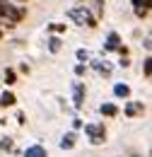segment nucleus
<instances>
[{
    "instance_id": "obj_12",
    "label": "nucleus",
    "mask_w": 152,
    "mask_h": 157,
    "mask_svg": "<svg viewBox=\"0 0 152 157\" xmlns=\"http://www.w3.org/2000/svg\"><path fill=\"white\" fill-rule=\"evenodd\" d=\"M46 46H48V53H58V51H60V46H63V41H60V36H58V34H51Z\"/></svg>"
},
{
    "instance_id": "obj_10",
    "label": "nucleus",
    "mask_w": 152,
    "mask_h": 157,
    "mask_svg": "<svg viewBox=\"0 0 152 157\" xmlns=\"http://www.w3.org/2000/svg\"><path fill=\"white\" fill-rule=\"evenodd\" d=\"M24 157H48V150L44 145H29L24 150Z\"/></svg>"
},
{
    "instance_id": "obj_1",
    "label": "nucleus",
    "mask_w": 152,
    "mask_h": 157,
    "mask_svg": "<svg viewBox=\"0 0 152 157\" xmlns=\"http://www.w3.org/2000/svg\"><path fill=\"white\" fill-rule=\"evenodd\" d=\"M85 136L89 138V145H104L106 143V126H104V121L85 123Z\"/></svg>"
},
{
    "instance_id": "obj_20",
    "label": "nucleus",
    "mask_w": 152,
    "mask_h": 157,
    "mask_svg": "<svg viewBox=\"0 0 152 157\" xmlns=\"http://www.w3.org/2000/svg\"><path fill=\"white\" fill-rule=\"evenodd\" d=\"M0 150H12V140H0Z\"/></svg>"
},
{
    "instance_id": "obj_19",
    "label": "nucleus",
    "mask_w": 152,
    "mask_h": 157,
    "mask_svg": "<svg viewBox=\"0 0 152 157\" xmlns=\"http://www.w3.org/2000/svg\"><path fill=\"white\" fill-rule=\"evenodd\" d=\"M85 73H87V65H82V63H77V65H75V75H77V78H82Z\"/></svg>"
},
{
    "instance_id": "obj_9",
    "label": "nucleus",
    "mask_w": 152,
    "mask_h": 157,
    "mask_svg": "<svg viewBox=\"0 0 152 157\" xmlns=\"http://www.w3.org/2000/svg\"><path fill=\"white\" fill-rule=\"evenodd\" d=\"M114 97L116 99H131V87L126 82H116L114 85Z\"/></svg>"
},
{
    "instance_id": "obj_8",
    "label": "nucleus",
    "mask_w": 152,
    "mask_h": 157,
    "mask_svg": "<svg viewBox=\"0 0 152 157\" xmlns=\"http://www.w3.org/2000/svg\"><path fill=\"white\" fill-rule=\"evenodd\" d=\"M99 114H101V116H106V118H116L118 114H121V109L116 106L114 101H104V104L99 106Z\"/></svg>"
},
{
    "instance_id": "obj_17",
    "label": "nucleus",
    "mask_w": 152,
    "mask_h": 157,
    "mask_svg": "<svg viewBox=\"0 0 152 157\" xmlns=\"http://www.w3.org/2000/svg\"><path fill=\"white\" fill-rule=\"evenodd\" d=\"M48 32H51V34H65V24L51 22V24H48Z\"/></svg>"
},
{
    "instance_id": "obj_11",
    "label": "nucleus",
    "mask_w": 152,
    "mask_h": 157,
    "mask_svg": "<svg viewBox=\"0 0 152 157\" xmlns=\"http://www.w3.org/2000/svg\"><path fill=\"white\" fill-rule=\"evenodd\" d=\"M15 104H17V97H15V92L5 90V92L0 94V106H15Z\"/></svg>"
},
{
    "instance_id": "obj_18",
    "label": "nucleus",
    "mask_w": 152,
    "mask_h": 157,
    "mask_svg": "<svg viewBox=\"0 0 152 157\" xmlns=\"http://www.w3.org/2000/svg\"><path fill=\"white\" fill-rule=\"evenodd\" d=\"M142 70H145V78L152 75V58L150 56H145V60H142Z\"/></svg>"
},
{
    "instance_id": "obj_6",
    "label": "nucleus",
    "mask_w": 152,
    "mask_h": 157,
    "mask_svg": "<svg viewBox=\"0 0 152 157\" xmlns=\"http://www.w3.org/2000/svg\"><path fill=\"white\" fill-rule=\"evenodd\" d=\"M75 143H77V133H75V131H68L65 136L58 140V147H60V150H73Z\"/></svg>"
},
{
    "instance_id": "obj_21",
    "label": "nucleus",
    "mask_w": 152,
    "mask_h": 157,
    "mask_svg": "<svg viewBox=\"0 0 152 157\" xmlns=\"http://www.w3.org/2000/svg\"><path fill=\"white\" fill-rule=\"evenodd\" d=\"M147 15H150V10H135V17H138V20H145Z\"/></svg>"
},
{
    "instance_id": "obj_2",
    "label": "nucleus",
    "mask_w": 152,
    "mask_h": 157,
    "mask_svg": "<svg viewBox=\"0 0 152 157\" xmlns=\"http://www.w3.org/2000/svg\"><path fill=\"white\" fill-rule=\"evenodd\" d=\"M22 17H24V10H22V7H15V5L7 2V0H0V20L19 22Z\"/></svg>"
},
{
    "instance_id": "obj_23",
    "label": "nucleus",
    "mask_w": 152,
    "mask_h": 157,
    "mask_svg": "<svg viewBox=\"0 0 152 157\" xmlns=\"http://www.w3.org/2000/svg\"><path fill=\"white\" fill-rule=\"evenodd\" d=\"M77 2H85V0H77Z\"/></svg>"
},
{
    "instance_id": "obj_14",
    "label": "nucleus",
    "mask_w": 152,
    "mask_h": 157,
    "mask_svg": "<svg viewBox=\"0 0 152 157\" xmlns=\"http://www.w3.org/2000/svg\"><path fill=\"white\" fill-rule=\"evenodd\" d=\"M15 82H17V73H15L12 68H5V85H7V87H12Z\"/></svg>"
},
{
    "instance_id": "obj_3",
    "label": "nucleus",
    "mask_w": 152,
    "mask_h": 157,
    "mask_svg": "<svg viewBox=\"0 0 152 157\" xmlns=\"http://www.w3.org/2000/svg\"><path fill=\"white\" fill-rule=\"evenodd\" d=\"M68 17H70V20H75L77 24H87V27H92V29L97 27V17L87 10V7H75V10H70V12H68Z\"/></svg>"
},
{
    "instance_id": "obj_4",
    "label": "nucleus",
    "mask_w": 152,
    "mask_h": 157,
    "mask_svg": "<svg viewBox=\"0 0 152 157\" xmlns=\"http://www.w3.org/2000/svg\"><path fill=\"white\" fill-rule=\"evenodd\" d=\"M85 94H87V90H85V82H73V106L75 109H82V104H85Z\"/></svg>"
},
{
    "instance_id": "obj_13",
    "label": "nucleus",
    "mask_w": 152,
    "mask_h": 157,
    "mask_svg": "<svg viewBox=\"0 0 152 157\" xmlns=\"http://www.w3.org/2000/svg\"><path fill=\"white\" fill-rule=\"evenodd\" d=\"M89 63H92V68L99 70L101 75H111V65H109V63H101V60H89Z\"/></svg>"
},
{
    "instance_id": "obj_15",
    "label": "nucleus",
    "mask_w": 152,
    "mask_h": 157,
    "mask_svg": "<svg viewBox=\"0 0 152 157\" xmlns=\"http://www.w3.org/2000/svg\"><path fill=\"white\" fill-rule=\"evenodd\" d=\"M77 60H80V63H82V65H87V63H89V60H92V56H89V51H87V48H77Z\"/></svg>"
},
{
    "instance_id": "obj_22",
    "label": "nucleus",
    "mask_w": 152,
    "mask_h": 157,
    "mask_svg": "<svg viewBox=\"0 0 152 157\" xmlns=\"http://www.w3.org/2000/svg\"><path fill=\"white\" fill-rule=\"evenodd\" d=\"M73 128H75V131H77V128H82V121H80V118H75V121H73Z\"/></svg>"
},
{
    "instance_id": "obj_24",
    "label": "nucleus",
    "mask_w": 152,
    "mask_h": 157,
    "mask_svg": "<svg viewBox=\"0 0 152 157\" xmlns=\"http://www.w3.org/2000/svg\"><path fill=\"white\" fill-rule=\"evenodd\" d=\"M0 36H2V32H0Z\"/></svg>"
},
{
    "instance_id": "obj_7",
    "label": "nucleus",
    "mask_w": 152,
    "mask_h": 157,
    "mask_svg": "<svg viewBox=\"0 0 152 157\" xmlns=\"http://www.w3.org/2000/svg\"><path fill=\"white\" fill-rule=\"evenodd\" d=\"M121 44H123V41H121V34H118V32H109V34H106V41H104V51H116Z\"/></svg>"
},
{
    "instance_id": "obj_5",
    "label": "nucleus",
    "mask_w": 152,
    "mask_h": 157,
    "mask_svg": "<svg viewBox=\"0 0 152 157\" xmlns=\"http://www.w3.org/2000/svg\"><path fill=\"white\" fill-rule=\"evenodd\" d=\"M123 114H126L128 118L142 116V114H145V104H142V101H131V99H128V101H126V106H123Z\"/></svg>"
},
{
    "instance_id": "obj_16",
    "label": "nucleus",
    "mask_w": 152,
    "mask_h": 157,
    "mask_svg": "<svg viewBox=\"0 0 152 157\" xmlns=\"http://www.w3.org/2000/svg\"><path fill=\"white\" fill-rule=\"evenodd\" d=\"M133 10H150L152 7V0H131Z\"/></svg>"
}]
</instances>
